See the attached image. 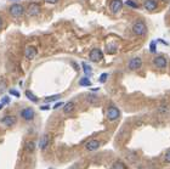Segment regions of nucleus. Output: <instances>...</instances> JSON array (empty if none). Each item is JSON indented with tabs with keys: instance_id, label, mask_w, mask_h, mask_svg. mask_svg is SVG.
<instances>
[{
	"instance_id": "nucleus-1",
	"label": "nucleus",
	"mask_w": 170,
	"mask_h": 169,
	"mask_svg": "<svg viewBox=\"0 0 170 169\" xmlns=\"http://www.w3.org/2000/svg\"><path fill=\"white\" fill-rule=\"evenodd\" d=\"M133 31H134V33H135L136 35H139V37H143V35L146 34V32H147L146 24L143 23L142 21H137V22H135V23H134V26H133Z\"/></svg>"
},
{
	"instance_id": "nucleus-2",
	"label": "nucleus",
	"mask_w": 170,
	"mask_h": 169,
	"mask_svg": "<svg viewBox=\"0 0 170 169\" xmlns=\"http://www.w3.org/2000/svg\"><path fill=\"white\" fill-rule=\"evenodd\" d=\"M9 12L12 17H21L24 14V9L20 4H14L9 7Z\"/></svg>"
},
{
	"instance_id": "nucleus-3",
	"label": "nucleus",
	"mask_w": 170,
	"mask_h": 169,
	"mask_svg": "<svg viewBox=\"0 0 170 169\" xmlns=\"http://www.w3.org/2000/svg\"><path fill=\"white\" fill-rule=\"evenodd\" d=\"M106 116H107L108 121H115V119H118V118H119V116H120V111H119L118 108H117L115 106H109V107L107 108Z\"/></svg>"
},
{
	"instance_id": "nucleus-4",
	"label": "nucleus",
	"mask_w": 170,
	"mask_h": 169,
	"mask_svg": "<svg viewBox=\"0 0 170 169\" xmlns=\"http://www.w3.org/2000/svg\"><path fill=\"white\" fill-rule=\"evenodd\" d=\"M16 122H17V119H16L15 116H5L0 119V124H1L3 127H5V128L14 127L16 124Z\"/></svg>"
},
{
	"instance_id": "nucleus-5",
	"label": "nucleus",
	"mask_w": 170,
	"mask_h": 169,
	"mask_svg": "<svg viewBox=\"0 0 170 169\" xmlns=\"http://www.w3.org/2000/svg\"><path fill=\"white\" fill-rule=\"evenodd\" d=\"M102 57H103L102 51L100 49H97V48L93 49L90 51V54H89V59H90L91 62H100L102 60Z\"/></svg>"
},
{
	"instance_id": "nucleus-6",
	"label": "nucleus",
	"mask_w": 170,
	"mask_h": 169,
	"mask_svg": "<svg viewBox=\"0 0 170 169\" xmlns=\"http://www.w3.org/2000/svg\"><path fill=\"white\" fill-rule=\"evenodd\" d=\"M40 11H42V7H40V5L36 4V3H33V4H31V5L27 7V14H28V16H31V17L38 16L39 14H40Z\"/></svg>"
},
{
	"instance_id": "nucleus-7",
	"label": "nucleus",
	"mask_w": 170,
	"mask_h": 169,
	"mask_svg": "<svg viewBox=\"0 0 170 169\" xmlns=\"http://www.w3.org/2000/svg\"><path fill=\"white\" fill-rule=\"evenodd\" d=\"M34 116H35V112L32 107H27V108H23L21 111V117L24 119V121H32L34 118Z\"/></svg>"
},
{
	"instance_id": "nucleus-8",
	"label": "nucleus",
	"mask_w": 170,
	"mask_h": 169,
	"mask_svg": "<svg viewBox=\"0 0 170 169\" xmlns=\"http://www.w3.org/2000/svg\"><path fill=\"white\" fill-rule=\"evenodd\" d=\"M36 54H38V50H36L35 46H33V45L26 46V49H24V56L27 57L28 60H33L36 56Z\"/></svg>"
},
{
	"instance_id": "nucleus-9",
	"label": "nucleus",
	"mask_w": 170,
	"mask_h": 169,
	"mask_svg": "<svg viewBox=\"0 0 170 169\" xmlns=\"http://www.w3.org/2000/svg\"><path fill=\"white\" fill-rule=\"evenodd\" d=\"M141 66H142V60H141L140 57H134V59L130 60L129 63H128L129 70H131V71H136V70H139Z\"/></svg>"
},
{
	"instance_id": "nucleus-10",
	"label": "nucleus",
	"mask_w": 170,
	"mask_h": 169,
	"mask_svg": "<svg viewBox=\"0 0 170 169\" xmlns=\"http://www.w3.org/2000/svg\"><path fill=\"white\" fill-rule=\"evenodd\" d=\"M109 7H111V11L113 12V14H118L123 7V1L122 0H112Z\"/></svg>"
},
{
	"instance_id": "nucleus-11",
	"label": "nucleus",
	"mask_w": 170,
	"mask_h": 169,
	"mask_svg": "<svg viewBox=\"0 0 170 169\" xmlns=\"http://www.w3.org/2000/svg\"><path fill=\"white\" fill-rule=\"evenodd\" d=\"M101 145V142L98 140H90L85 144V149L88 151H96Z\"/></svg>"
},
{
	"instance_id": "nucleus-12",
	"label": "nucleus",
	"mask_w": 170,
	"mask_h": 169,
	"mask_svg": "<svg viewBox=\"0 0 170 169\" xmlns=\"http://www.w3.org/2000/svg\"><path fill=\"white\" fill-rule=\"evenodd\" d=\"M153 63L155 64L158 68H165L166 67V59L163 56H157L153 61Z\"/></svg>"
},
{
	"instance_id": "nucleus-13",
	"label": "nucleus",
	"mask_w": 170,
	"mask_h": 169,
	"mask_svg": "<svg viewBox=\"0 0 170 169\" xmlns=\"http://www.w3.org/2000/svg\"><path fill=\"white\" fill-rule=\"evenodd\" d=\"M50 144V136L47 134L43 135L40 138V141H39V147H40V150H45Z\"/></svg>"
},
{
	"instance_id": "nucleus-14",
	"label": "nucleus",
	"mask_w": 170,
	"mask_h": 169,
	"mask_svg": "<svg viewBox=\"0 0 170 169\" xmlns=\"http://www.w3.org/2000/svg\"><path fill=\"white\" fill-rule=\"evenodd\" d=\"M74 108H75L74 102L69 101V102H67V103H64V106H63V112L66 113V114H69V113H72V112L74 111Z\"/></svg>"
},
{
	"instance_id": "nucleus-15",
	"label": "nucleus",
	"mask_w": 170,
	"mask_h": 169,
	"mask_svg": "<svg viewBox=\"0 0 170 169\" xmlns=\"http://www.w3.org/2000/svg\"><path fill=\"white\" fill-rule=\"evenodd\" d=\"M145 7L148 10V11H153L155 7H157V1L155 0H145Z\"/></svg>"
},
{
	"instance_id": "nucleus-16",
	"label": "nucleus",
	"mask_w": 170,
	"mask_h": 169,
	"mask_svg": "<svg viewBox=\"0 0 170 169\" xmlns=\"http://www.w3.org/2000/svg\"><path fill=\"white\" fill-rule=\"evenodd\" d=\"M82 67H83V71L85 73V75L89 78L91 74H93V68H91V66H89V64L86 62H83L82 63Z\"/></svg>"
},
{
	"instance_id": "nucleus-17",
	"label": "nucleus",
	"mask_w": 170,
	"mask_h": 169,
	"mask_svg": "<svg viewBox=\"0 0 170 169\" xmlns=\"http://www.w3.org/2000/svg\"><path fill=\"white\" fill-rule=\"evenodd\" d=\"M24 150L27 152H33L35 150V142L34 141H27L24 145Z\"/></svg>"
},
{
	"instance_id": "nucleus-18",
	"label": "nucleus",
	"mask_w": 170,
	"mask_h": 169,
	"mask_svg": "<svg viewBox=\"0 0 170 169\" xmlns=\"http://www.w3.org/2000/svg\"><path fill=\"white\" fill-rule=\"evenodd\" d=\"M24 94H26V96H27V99H28V100H31L32 102H38V101H39V99H38V97H36V96L31 91V90H26V93H24Z\"/></svg>"
},
{
	"instance_id": "nucleus-19",
	"label": "nucleus",
	"mask_w": 170,
	"mask_h": 169,
	"mask_svg": "<svg viewBox=\"0 0 170 169\" xmlns=\"http://www.w3.org/2000/svg\"><path fill=\"white\" fill-rule=\"evenodd\" d=\"M86 101L89 103H96V102H98V97L96 95H93V94H88L86 95Z\"/></svg>"
},
{
	"instance_id": "nucleus-20",
	"label": "nucleus",
	"mask_w": 170,
	"mask_h": 169,
	"mask_svg": "<svg viewBox=\"0 0 170 169\" xmlns=\"http://www.w3.org/2000/svg\"><path fill=\"white\" fill-rule=\"evenodd\" d=\"M106 51H107V54H114L117 51V45L115 44H108L106 46Z\"/></svg>"
},
{
	"instance_id": "nucleus-21",
	"label": "nucleus",
	"mask_w": 170,
	"mask_h": 169,
	"mask_svg": "<svg viewBox=\"0 0 170 169\" xmlns=\"http://www.w3.org/2000/svg\"><path fill=\"white\" fill-rule=\"evenodd\" d=\"M112 169H126V167H125V164H124L123 162L117 161V162H114V163H113Z\"/></svg>"
},
{
	"instance_id": "nucleus-22",
	"label": "nucleus",
	"mask_w": 170,
	"mask_h": 169,
	"mask_svg": "<svg viewBox=\"0 0 170 169\" xmlns=\"http://www.w3.org/2000/svg\"><path fill=\"white\" fill-rule=\"evenodd\" d=\"M79 85H82V86H90L91 82H90V79L88 77H84V78H82V79L79 80Z\"/></svg>"
},
{
	"instance_id": "nucleus-23",
	"label": "nucleus",
	"mask_w": 170,
	"mask_h": 169,
	"mask_svg": "<svg viewBox=\"0 0 170 169\" xmlns=\"http://www.w3.org/2000/svg\"><path fill=\"white\" fill-rule=\"evenodd\" d=\"M5 90H6V80L3 79V78H0V95H1Z\"/></svg>"
},
{
	"instance_id": "nucleus-24",
	"label": "nucleus",
	"mask_w": 170,
	"mask_h": 169,
	"mask_svg": "<svg viewBox=\"0 0 170 169\" xmlns=\"http://www.w3.org/2000/svg\"><path fill=\"white\" fill-rule=\"evenodd\" d=\"M61 97V95L60 94H56V95H52V96H46L45 97V101H56V100H58Z\"/></svg>"
},
{
	"instance_id": "nucleus-25",
	"label": "nucleus",
	"mask_w": 170,
	"mask_h": 169,
	"mask_svg": "<svg viewBox=\"0 0 170 169\" xmlns=\"http://www.w3.org/2000/svg\"><path fill=\"white\" fill-rule=\"evenodd\" d=\"M107 79H108V74H107V73H102V74L100 75V78H98V82H100V83H106Z\"/></svg>"
},
{
	"instance_id": "nucleus-26",
	"label": "nucleus",
	"mask_w": 170,
	"mask_h": 169,
	"mask_svg": "<svg viewBox=\"0 0 170 169\" xmlns=\"http://www.w3.org/2000/svg\"><path fill=\"white\" fill-rule=\"evenodd\" d=\"M150 51H151L152 54H154L155 51H157V43L154 40H152L151 44H150Z\"/></svg>"
},
{
	"instance_id": "nucleus-27",
	"label": "nucleus",
	"mask_w": 170,
	"mask_h": 169,
	"mask_svg": "<svg viewBox=\"0 0 170 169\" xmlns=\"http://www.w3.org/2000/svg\"><path fill=\"white\" fill-rule=\"evenodd\" d=\"M9 94H10V95H14L15 97H20V96H21L20 91H18V90H16V89H10V90H9Z\"/></svg>"
},
{
	"instance_id": "nucleus-28",
	"label": "nucleus",
	"mask_w": 170,
	"mask_h": 169,
	"mask_svg": "<svg viewBox=\"0 0 170 169\" xmlns=\"http://www.w3.org/2000/svg\"><path fill=\"white\" fill-rule=\"evenodd\" d=\"M125 5L131 6V7H134V9H137V7H139V5H137L135 1H133V0H126V1H125Z\"/></svg>"
},
{
	"instance_id": "nucleus-29",
	"label": "nucleus",
	"mask_w": 170,
	"mask_h": 169,
	"mask_svg": "<svg viewBox=\"0 0 170 169\" xmlns=\"http://www.w3.org/2000/svg\"><path fill=\"white\" fill-rule=\"evenodd\" d=\"M1 103H3V105H4V106L9 105V103H10V96H7V95L3 96V99H1Z\"/></svg>"
},
{
	"instance_id": "nucleus-30",
	"label": "nucleus",
	"mask_w": 170,
	"mask_h": 169,
	"mask_svg": "<svg viewBox=\"0 0 170 169\" xmlns=\"http://www.w3.org/2000/svg\"><path fill=\"white\" fill-rule=\"evenodd\" d=\"M62 105H64V103L63 102H56V105L54 106V107H52V108H54V110H57V108H60V107H62Z\"/></svg>"
},
{
	"instance_id": "nucleus-31",
	"label": "nucleus",
	"mask_w": 170,
	"mask_h": 169,
	"mask_svg": "<svg viewBox=\"0 0 170 169\" xmlns=\"http://www.w3.org/2000/svg\"><path fill=\"white\" fill-rule=\"evenodd\" d=\"M165 162H168V163H170V151H168L166 153H165Z\"/></svg>"
},
{
	"instance_id": "nucleus-32",
	"label": "nucleus",
	"mask_w": 170,
	"mask_h": 169,
	"mask_svg": "<svg viewBox=\"0 0 170 169\" xmlns=\"http://www.w3.org/2000/svg\"><path fill=\"white\" fill-rule=\"evenodd\" d=\"M45 3H47V4H56L58 0H44Z\"/></svg>"
},
{
	"instance_id": "nucleus-33",
	"label": "nucleus",
	"mask_w": 170,
	"mask_h": 169,
	"mask_svg": "<svg viewBox=\"0 0 170 169\" xmlns=\"http://www.w3.org/2000/svg\"><path fill=\"white\" fill-rule=\"evenodd\" d=\"M40 110H42V111H43V110H44V111H45V110H49V106H40Z\"/></svg>"
},
{
	"instance_id": "nucleus-34",
	"label": "nucleus",
	"mask_w": 170,
	"mask_h": 169,
	"mask_svg": "<svg viewBox=\"0 0 170 169\" xmlns=\"http://www.w3.org/2000/svg\"><path fill=\"white\" fill-rule=\"evenodd\" d=\"M1 27H3V20H1V17H0V29H1Z\"/></svg>"
},
{
	"instance_id": "nucleus-35",
	"label": "nucleus",
	"mask_w": 170,
	"mask_h": 169,
	"mask_svg": "<svg viewBox=\"0 0 170 169\" xmlns=\"http://www.w3.org/2000/svg\"><path fill=\"white\" fill-rule=\"evenodd\" d=\"M3 107H4V105H3V103H0V110H1Z\"/></svg>"
},
{
	"instance_id": "nucleus-36",
	"label": "nucleus",
	"mask_w": 170,
	"mask_h": 169,
	"mask_svg": "<svg viewBox=\"0 0 170 169\" xmlns=\"http://www.w3.org/2000/svg\"><path fill=\"white\" fill-rule=\"evenodd\" d=\"M162 1H168V0H162Z\"/></svg>"
},
{
	"instance_id": "nucleus-37",
	"label": "nucleus",
	"mask_w": 170,
	"mask_h": 169,
	"mask_svg": "<svg viewBox=\"0 0 170 169\" xmlns=\"http://www.w3.org/2000/svg\"><path fill=\"white\" fill-rule=\"evenodd\" d=\"M50 169H54V168H50Z\"/></svg>"
}]
</instances>
